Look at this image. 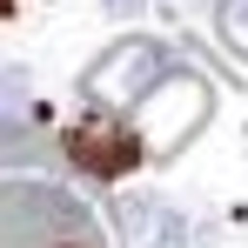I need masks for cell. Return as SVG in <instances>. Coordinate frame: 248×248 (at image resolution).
<instances>
[{
  "label": "cell",
  "mask_w": 248,
  "mask_h": 248,
  "mask_svg": "<svg viewBox=\"0 0 248 248\" xmlns=\"http://www.w3.org/2000/svg\"><path fill=\"white\" fill-rule=\"evenodd\" d=\"M27 87H34V74H27V67H0V121H14V114H20Z\"/></svg>",
  "instance_id": "ba28073f"
},
{
  "label": "cell",
  "mask_w": 248,
  "mask_h": 248,
  "mask_svg": "<svg viewBox=\"0 0 248 248\" xmlns=\"http://www.w3.org/2000/svg\"><path fill=\"white\" fill-rule=\"evenodd\" d=\"M208 114H215V87L202 74H188V67H168L155 81V94L134 108V141H141L148 161H174L208 127Z\"/></svg>",
  "instance_id": "7a4b0ae2"
},
{
  "label": "cell",
  "mask_w": 248,
  "mask_h": 248,
  "mask_svg": "<svg viewBox=\"0 0 248 248\" xmlns=\"http://www.w3.org/2000/svg\"><path fill=\"white\" fill-rule=\"evenodd\" d=\"M141 7H148V0H101V14H108V20H134Z\"/></svg>",
  "instance_id": "9c48e42d"
},
{
  "label": "cell",
  "mask_w": 248,
  "mask_h": 248,
  "mask_svg": "<svg viewBox=\"0 0 248 248\" xmlns=\"http://www.w3.org/2000/svg\"><path fill=\"white\" fill-rule=\"evenodd\" d=\"M34 161H47V141L20 121H0V168H34Z\"/></svg>",
  "instance_id": "8992f818"
},
{
  "label": "cell",
  "mask_w": 248,
  "mask_h": 248,
  "mask_svg": "<svg viewBox=\"0 0 248 248\" xmlns=\"http://www.w3.org/2000/svg\"><path fill=\"white\" fill-rule=\"evenodd\" d=\"M67 161L81 168V174H94V181H121L127 168H141L148 155H141V141H134V127L108 121V114H87L81 127H67Z\"/></svg>",
  "instance_id": "277c9868"
},
{
  "label": "cell",
  "mask_w": 248,
  "mask_h": 248,
  "mask_svg": "<svg viewBox=\"0 0 248 248\" xmlns=\"http://www.w3.org/2000/svg\"><path fill=\"white\" fill-rule=\"evenodd\" d=\"M215 27H221V41L248 61V0H221V7H215Z\"/></svg>",
  "instance_id": "52a82bcc"
},
{
  "label": "cell",
  "mask_w": 248,
  "mask_h": 248,
  "mask_svg": "<svg viewBox=\"0 0 248 248\" xmlns=\"http://www.w3.org/2000/svg\"><path fill=\"white\" fill-rule=\"evenodd\" d=\"M114 228H121L127 248H188V221L161 195H121L114 202Z\"/></svg>",
  "instance_id": "5b68a950"
},
{
  "label": "cell",
  "mask_w": 248,
  "mask_h": 248,
  "mask_svg": "<svg viewBox=\"0 0 248 248\" xmlns=\"http://www.w3.org/2000/svg\"><path fill=\"white\" fill-rule=\"evenodd\" d=\"M0 14H7V0H0Z\"/></svg>",
  "instance_id": "30bf717a"
},
{
  "label": "cell",
  "mask_w": 248,
  "mask_h": 248,
  "mask_svg": "<svg viewBox=\"0 0 248 248\" xmlns=\"http://www.w3.org/2000/svg\"><path fill=\"white\" fill-rule=\"evenodd\" d=\"M0 248H101V235L67 188L7 181L0 188Z\"/></svg>",
  "instance_id": "6da1fadb"
},
{
  "label": "cell",
  "mask_w": 248,
  "mask_h": 248,
  "mask_svg": "<svg viewBox=\"0 0 248 248\" xmlns=\"http://www.w3.org/2000/svg\"><path fill=\"white\" fill-rule=\"evenodd\" d=\"M168 54H174V47L155 41V34H127V41H114L81 74L87 108H94V114H108V108H141V101L155 94V81L168 74Z\"/></svg>",
  "instance_id": "3957f363"
}]
</instances>
